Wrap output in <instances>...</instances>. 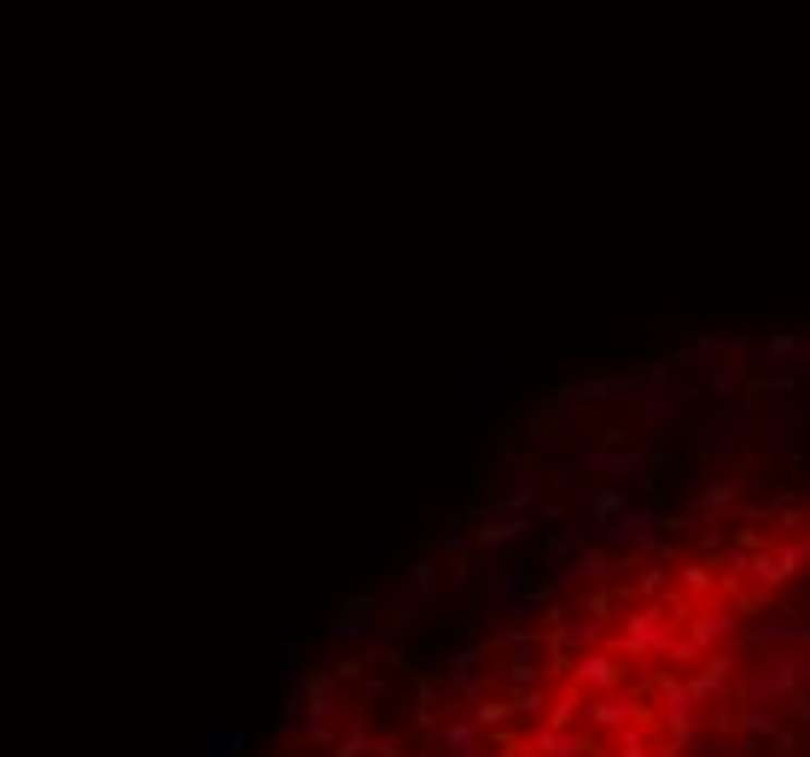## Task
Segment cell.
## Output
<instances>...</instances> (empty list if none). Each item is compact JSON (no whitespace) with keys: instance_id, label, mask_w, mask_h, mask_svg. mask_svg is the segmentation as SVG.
<instances>
[{"instance_id":"obj_1","label":"cell","mask_w":810,"mask_h":757,"mask_svg":"<svg viewBox=\"0 0 810 757\" xmlns=\"http://www.w3.org/2000/svg\"><path fill=\"white\" fill-rule=\"evenodd\" d=\"M531 560L525 553H501L479 571V577L467 583V612H496V618H513V624H525V595H531Z\"/></svg>"},{"instance_id":"obj_2","label":"cell","mask_w":810,"mask_h":757,"mask_svg":"<svg viewBox=\"0 0 810 757\" xmlns=\"http://www.w3.org/2000/svg\"><path fill=\"white\" fill-rule=\"evenodd\" d=\"M799 687H810V652H782V659H764L740 676L735 699L740 705H775V699H793Z\"/></svg>"},{"instance_id":"obj_3","label":"cell","mask_w":810,"mask_h":757,"mask_svg":"<svg viewBox=\"0 0 810 757\" xmlns=\"http://www.w3.org/2000/svg\"><path fill=\"white\" fill-rule=\"evenodd\" d=\"M379 595H367V588H350L339 600V612L327 618V642L333 647H350V652H367L379 642Z\"/></svg>"},{"instance_id":"obj_4","label":"cell","mask_w":810,"mask_h":757,"mask_svg":"<svg viewBox=\"0 0 810 757\" xmlns=\"http://www.w3.org/2000/svg\"><path fill=\"white\" fill-rule=\"evenodd\" d=\"M660 536H665V518L660 513H653V508H630L624 518H613V525H601L595 542L606 553H636V560H648V553L660 548Z\"/></svg>"},{"instance_id":"obj_5","label":"cell","mask_w":810,"mask_h":757,"mask_svg":"<svg viewBox=\"0 0 810 757\" xmlns=\"http://www.w3.org/2000/svg\"><path fill=\"white\" fill-rule=\"evenodd\" d=\"M670 612L660 600H648V606H636V618H624V630H618V652L624 659H660V647L670 642Z\"/></svg>"},{"instance_id":"obj_6","label":"cell","mask_w":810,"mask_h":757,"mask_svg":"<svg viewBox=\"0 0 810 757\" xmlns=\"http://www.w3.org/2000/svg\"><path fill=\"white\" fill-rule=\"evenodd\" d=\"M752 426L740 414H729V419H717V426H705L694 443H688V454H682V466H717V461H740V454L752 449V437H747Z\"/></svg>"},{"instance_id":"obj_7","label":"cell","mask_w":810,"mask_h":757,"mask_svg":"<svg viewBox=\"0 0 810 757\" xmlns=\"http://www.w3.org/2000/svg\"><path fill=\"white\" fill-rule=\"evenodd\" d=\"M688 642H694L700 652H740V647H752V624H740V618L729 612H694L688 618Z\"/></svg>"},{"instance_id":"obj_8","label":"cell","mask_w":810,"mask_h":757,"mask_svg":"<svg viewBox=\"0 0 810 757\" xmlns=\"http://www.w3.org/2000/svg\"><path fill=\"white\" fill-rule=\"evenodd\" d=\"M752 647H782V652H810V618L799 606H782V612H770L764 624L752 630Z\"/></svg>"},{"instance_id":"obj_9","label":"cell","mask_w":810,"mask_h":757,"mask_svg":"<svg viewBox=\"0 0 810 757\" xmlns=\"http://www.w3.org/2000/svg\"><path fill=\"white\" fill-rule=\"evenodd\" d=\"M566 682H578L583 694H618V687H624V670H618V659H613V652L589 647V652H578V659H571Z\"/></svg>"},{"instance_id":"obj_10","label":"cell","mask_w":810,"mask_h":757,"mask_svg":"<svg viewBox=\"0 0 810 757\" xmlns=\"http://www.w3.org/2000/svg\"><path fill=\"white\" fill-rule=\"evenodd\" d=\"M303 717L310 722H333L344 717V699H339V676L333 670H303Z\"/></svg>"},{"instance_id":"obj_11","label":"cell","mask_w":810,"mask_h":757,"mask_svg":"<svg viewBox=\"0 0 810 757\" xmlns=\"http://www.w3.org/2000/svg\"><path fill=\"white\" fill-rule=\"evenodd\" d=\"M805 565H810V536H799V542H782V548H770V553H758V583H764V588H782V583L799 577Z\"/></svg>"},{"instance_id":"obj_12","label":"cell","mask_w":810,"mask_h":757,"mask_svg":"<svg viewBox=\"0 0 810 757\" xmlns=\"http://www.w3.org/2000/svg\"><path fill=\"white\" fill-rule=\"evenodd\" d=\"M525 536H543L536 513H484L479 518V548H508V542H525Z\"/></svg>"},{"instance_id":"obj_13","label":"cell","mask_w":810,"mask_h":757,"mask_svg":"<svg viewBox=\"0 0 810 757\" xmlns=\"http://www.w3.org/2000/svg\"><path fill=\"white\" fill-rule=\"evenodd\" d=\"M491 729H479V722H437L432 729V746L444 752V757H491V740H484Z\"/></svg>"},{"instance_id":"obj_14","label":"cell","mask_w":810,"mask_h":757,"mask_svg":"<svg viewBox=\"0 0 810 757\" xmlns=\"http://www.w3.org/2000/svg\"><path fill=\"white\" fill-rule=\"evenodd\" d=\"M740 484H747V478H717V484H705L688 513H694L700 525H723V518H735V513H740Z\"/></svg>"},{"instance_id":"obj_15","label":"cell","mask_w":810,"mask_h":757,"mask_svg":"<svg viewBox=\"0 0 810 757\" xmlns=\"http://www.w3.org/2000/svg\"><path fill=\"white\" fill-rule=\"evenodd\" d=\"M525 746H531L536 757H589L595 734H589V729H548V722H536Z\"/></svg>"},{"instance_id":"obj_16","label":"cell","mask_w":810,"mask_h":757,"mask_svg":"<svg viewBox=\"0 0 810 757\" xmlns=\"http://www.w3.org/2000/svg\"><path fill=\"white\" fill-rule=\"evenodd\" d=\"M437 595H444V565H437V560H414V565L397 577V600L420 606V612H426Z\"/></svg>"},{"instance_id":"obj_17","label":"cell","mask_w":810,"mask_h":757,"mask_svg":"<svg viewBox=\"0 0 810 757\" xmlns=\"http://www.w3.org/2000/svg\"><path fill=\"white\" fill-rule=\"evenodd\" d=\"M613 571H618L613 553H606L601 542H589L578 560H571V571H560V588H566V595H571V588H601L606 577H613Z\"/></svg>"},{"instance_id":"obj_18","label":"cell","mask_w":810,"mask_h":757,"mask_svg":"<svg viewBox=\"0 0 810 757\" xmlns=\"http://www.w3.org/2000/svg\"><path fill=\"white\" fill-rule=\"evenodd\" d=\"M496 652H501V647L491 642V635H484V642H467V647H449V652H444V687L479 676V664H491Z\"/></svg>"},{"instance_id":"obj_19","label":"cell","mask_w":810,"mask_h":757,"mask_svg":"<svg viewBox=\"0 0 810 757\" xmlns=\"http://www.w3.org/2000/svg\"><path fill=\"white\" fill-rule=\"evenodd\" d=\"M583 466H589V478H636V473H648V461H641L636 449H613V443H595Z\"/></svg>"},{"instance_id":"obj_20","label":"cell","mask_w":810,"mask_h":757,"mask_svg":"<svg viewBox=\"0 0 810 757\" xmlns=\"http://www.w3.org/2000/svg\"><path fill=\"white\" fill-rule=\"evenodd\" d=\"M682 362H700V367H752V350L740 339H717V332H705V339L688 350Z\"/></svg>"},{"instance_id":"obj_21","label":"cell","mask_w":810,"mask_h":757,"mask_svg":"<svg viewBox=\"0 0 810 757\" xmlns=\"http://www.w3.org/2000/svg\"><path fill=\"white\" fill-rule=\"evenodd\" d=\"M805 437H810V402H799V408H782V414H770V443H775V449L799 454V449H805Z\"/></svg>"},{"instance_id":"obj_22","label":"cell","mask_w":810,"mask_h":757,"mask_svg":"<svg viewBox=\"0 0 810 757\" xmlns=\"http://www.w3.org/2000/svg\"><path fill=\"white\" fill-rule=\"evenodd\" d=\"M508 374H519L513 362H484V356H479V362H467V408H479V402L491 396Z\"/></svg>"},{"instance_id":"obj_23","label":"cell","mask_w":810,"mask_h":757,"mask_svg":"<svg viewBox=\"0 0 810 757\" xmlns=\"http://www.w3.org/2000/svg\"><path fill=\"white\" fill-rule=\"evenodd\" d=\"M583 717H589V729H595V734H624V729H630V705H624L618 694H595Z\"/></svg>"},{"instance_id":"obj_24","label":"cell","mask_w":810,"mask_h":757,"mask_svg":"<svg viewBox=\"0 0 810 757\" xmlns=\"http://www.w3.org/2000/svg\"><path fill=\"white\" fill-rule=\"evenodd\" d=\"M636 391V374H601V379H583L571 384V402H583V408H595L606 396H630Z\"/></svg>"},{"instance_id":"obj_25","label":"cell","mask_w":810,"mask_h":757,"mask_svg":"<svg viewBox=\"0 0 810 757\" xmlns=\"http://www.w3.org/2000/svg\"><path fill=\"white\" fill-rule=\"evenodd\" d=\"M472 548H479V530H467L461 518H444V525L426 536V553H449V560H461Z\"/></svg>"},{"instance_id":"obj_26","label":"cell","mask_w":810,"mask_h":757,"mask_svg":"<svg viewBox=\"0 0 810 757\" xmlns=\"http://www.w3.org/2000/svg\"><path fill=\"white\" fill-rule=\"evenodd\" d=\"M188 757H245V734L240 729H205L188 740Z\"/></svg>"},{"instance_id":"obj_27","label":"cell","mask_w":810,"mask_h":757,"mask_svg":"<svg viewBox=\"0 0 810 757\" xmlns=\"http://www.w3.org/2000/svg\"><path fill=\"white\" fill-rule=\"evenodd\" d=\"M613 606H624V595L618 588H571V612L578 618H589V624H606V618H613Z\"/></svg>"},{"instance_id":"obj_28","label":"cell","mask_w":810,"mask_h":757,"mask_svg":"<svg viewBox=\"0 0 810 757\" xmlns=\"http://www.w3.org/2000/svg\"><path fill=\"white\" fill-rule=\"evenodd\" d=\"M688 757H740V734H735V722H729V711H717L712 717V729H705V740Z\"/></svg>"},{"instance_id":"obj_29","label":"cell","mask_w":810,"mask_h":757,"mask_svg":"<svg viewBox=\"0 0 810 757\" xmlns=\"http://www.w3.org/2000/svg\"><path fill=\"white\" fill-rule=\"evenodd\" d=\"M536 508H543V496H536V478H531V473H513V484L501 490V501H496L491 513H536Z\"/></svg>"},{"instance_id":"obj_30","label":"cell","mask_w":810,"mask_h":757,"mask_svg":"<svg viewBox=\"0 0 810 757\" xmlns=\"http://www.w3.org/2000/svg\"><path fill=\"white\" fill-rule=\"evenodd\" d=\"M566 402H571V391H548L543 402H536V408H531V437H536V443H543V437H554V426H560V414H566Z\"/></svg>"},{"instance_id":"obj_31","label":"cell","mask_w":810,"mask_h":757,"mask_svg":"<svg viewBox=\"0 0 810 757\" xmlns=\"http://www.w3.org/2000/svg\"><path fill=\"white\" fill-rule=\"evenodd\" d=\"M589 513H595V525H613V518L630 513V496H624L618 484H595V490H589Z\"/></svg>"},{"instance_id":"obj_32","label":"cell","mask_w":810,"mask_h":757,"mask_svg":"<svg viewBox=\"0 0 810 757\" xmlns=\"http://www.w3.org/2000/svg\"><path fill=\"white\" fill-rule=\"evenodd\" d=\"M578 711H589V705H583V687L566 682L560 694H554V705L543 711V722H548V729H571V722H578Z\"/></svg>"},{"instance_id":"obj_33","label":"cell","mask_w":810,"mask_h":757,"mask_svg":"<svg viewBox=\"0 0 810 757\" xmlns=\"http://www.w3.org/2000/svg\"><path fill=\"white\" fill-rule=\"evenodd\" d=\"M740 577H758V553L752 548H729L717 565V588H735Z\"/></svg>"},{"instance_id":"obj_34","label":"cell","mask_w":810,"mask_h":757,"mask_svg":"<svg viewBox=\"0 0 810 757\" xmlns=\"http://www.w3.org/2000/svg\"><path fill=\"white\" fill-rule=\"evenodd\" d=\"M508 705L519 717H536V711H548L554 694H548V682H536V687H508Z\"/></svg>"},{"instance_id":"obj_35","label":"cell","mask_w":810,"mask_h":757,"mask_svg":"<svg viewBox=\"0 0 810 757\" xmlns=\"http://www.w3.org/2000/svg\"><path fill=\"white\" fill-rule=\"evenodd\" d=\"M467 717L479 722V729H508V722H513L519 711H513V705H508V694H501V699H484V705H472Z\"/></svg>"},{"instance_id":"obj_36","label":"cell","mask_w":810,"mask_h":757,"mask_svg":"<svg viewBox=\"0 0 810 757\" xmlns=\"http://www.w3.org/2000/svg\"><path fill=\"white\" fill-rule=\"evenodd\" d=\"M747 367H712V374H705V391H712V396H740V391H747Z\"/></svg>"},{"instance_id":"obj_37","label":"cell","mask_w":810,"mask_h":757,"mask_svg":"<svg viewBox=\"0 0 810 757\" xmlns=\"http://www.w3.org/2000/svg\"><path fill=\"white\" fill-rule=\"evenodd\" d=\"M543 548L554 553V560H578V553L589 548L583 530H543Z\"/></svg>"},{"instance_id":"obj_38","label":"cell","mask_w":810,"mask_h":757,"mask_svg":"<svg viewBox=\"0 0 810 757\" xmlns=\"http://www.w3.org/2000/svg\"><path fill=\"white\" fill-rule=\"evenodd\" d=\"M740 734L747 740H775L782 729H775V717L764 711V705H740Z\"/></svg>"},{"instance_id":"obj_39","label":"cell","mask_w":810,"mask_h":757,"mask_svg":"<svg viewBox=\"0 0 810 757\" xmlns=\"http://www.w3.org/2000/svg\"><path fill=\"white\" fill-rule=\"evenodd\" d=\"M712 583H717V565H712V560H694V565H682V577H677V588H682L688 600H694V595H705Z\"/></svg>"},{"instance_id":"obj_40","label":"cell","mask_w":810,"mask_h":757,"mask_svg":"<svg viewBox=\"0 0 810 757\" xmlns=\"http://www.w3.org/2000/svg\"><path fill=\"white\" fill-rule=\"evenodd\" d=\"M414 624H420V606H409V600H391V606H385V618H379L385 635H409Z\"/></svg>"},{"instance_id":"obj_41","label":"cell","mask_w":810,"mask_h":757,"mask_svg":"<svg viewBox=\"0 0 810 757\" xmlns=\"http://www.w3.org/2000/svg\"><path fill=\"white\" fill-rule=\"evenodd\" d=\"M613 752L618 757H660V752H653V740H648V729H636V722L624 734H613Z\"/></svg>"},{"instance_id":"obj_42","label":"cell","mask_w":810,"mask_h":757,"mask_svg":"<svg viewBox=\"0 0 810 757\" xmlns=\"http://www.w3.org/2000/svg\"><path fill=\"white\" fill-rule=\"evenodd\" d=\"M444 630H449V642H455V647H467V642H484V635H479V624H472V612H455V618H444Z\"/></svg>"},{"instance_id":"obj_43","label":"cell","mask_w":810,"mask_h":757,"mask_svg":"<svg viewBox=\"0 0 810 757\" xmlns=\"http://www.w3.org/2000/svg\"><path fill=\"white\" fill-rule=\"evenodd\" d=\"M455 699H467V711H472V705H484V699H496V694H491V676H467V682H455Z\"/></svg>"},{"instance_id":"obj_44","label":"cell","mask_w":810,"mask_h":757,"mask_svg":"<svg viewBox=\"0 0 810 757\" xmlns=\"http://www.w3.org/2000/svg\"><path fill=\"white\" fill-rule=\"evenodd\" d=\"M677 454H670V449H660V454H648V478H641V484H665L670 473H677Z\"/></svg>"},{"instance_id":"obj_45","label":"cell","mask_w":810,"mask_h":757,"mask_svg":"<svg viewBox=\"0 0 810 757\" xmlns=\"http://www.w3.org/2000/svg\"><path fill=\"white\" fill-rule=\"evenodd\" d=\"M770 356L793 362V356H799V332H770Z\"/></svg>"},{"instance_id":"obj_46","label":"cell","mask_w":810,"mask_h":757,"mask_svg":"<svg viewBox=\"0 0 810 757\" xmlns=\"http://www.w3.org/2000/svg\"><path fill=\"white\" fill-rule=\"evenodd\" d=\"M665 374H670L665 362H641V367H636V384H641V391H660V384H665Z\"/></svg>"},{"instance_id":"obj_47","label":"cell","mask_w":810,"mask_h":757,"mask_svg":"<svg viewBox=\"0 0 810 757\" xmlns=\"http://www.w3.org/2000/svg\"><path fill=\"white\" fill-rule=\"evenodd\" d=\"M303 740H310V746H327V752H333L344 734H333V722H303Z\"/></svg>"},{"instance_id":"obj_48","label":"cell","mask_w":810,"mask_h":757,"mask_svg":"<svg viewBox=\"0 0 810 757\" xmlns=\"http://www.w3.org/2000/svg\"><path fill=\"white\" fill-rule=\"evenodd\" d=\"M560 518H566V501H560V496H543V508H536V525H543V530H554Z\"/></svg>"},{"instance_id":"obj_49","label":"cell","mask_w":810,"mask_h":757,"mask_svg":"<svg viewBox=\"0 0 810 757\" xmlns=\"http://www.w3.org/2000/svg\"><path fill=\"white\" fill-rule=\"evenodd\" d=\"M333 757H374V740H362V734H344L339 746H333Z\"/></svg>"},{"instance_id":"obj_50","label":"cell","mask_w":810,"mask_h":757,"mask_svg":"<svg viewBox=\"0 0 810 757\" xmlns=\"http://www.w3.org/2000/svg\"><path fill=\"white\" fill-rule=\"evenodd\" d=\"M782 705L793 711V722H799V729L810 734V687H799V694H793V699H782Z\"/></svg>"},{"instance_id":"obj_51","label":"cell","mask_w":810,"mask_h":757,"mask_svg":"<svg viewBox=\"0 0 810 757\" xmlns=\"http://www.w3.org/2000/svg\"><path fill=\"white\" fill-rule=\"evenodd\" d=\"M298 652H303V642H298V630L286 624V635H280V664H298Z\"/></svg>"},{"instance_id":"obj_52","label":"cell","mask_w":810,"mask_h":757,"mask_svg":"<svg viewBox=\"0 0 810 757\" xmlns=\"http://www.w3.org/2000/svg\"><path fill=\"white\" fill-rule=\"evenodd\" d=\"M402 757H444L437 746H414V752H402Z\"/></svg>"},{"instance_id":"obj_53","label":"cell","mask_w":810,"mask_h":757,"mask_svg":"<svg viewBox=\"0 0 810 757\" xmlns=\"http://www.w3.org/2000/svg\"><path fill=\"white\" fill-rule=\"evenodd\" d=\"M589 757H618V752H606V746H601V740H595V746H589Z\"/></svg>"},{"instance_id":"obj_54","label":"cell","mask_w":810,"mask_h":757,"mask_svg":"<svg viewBox=\"0 0 810 757\" xmlns=\"http://www.w3.org/2000/svg\"><path fill=\"white\" fill-rule=\"evenodd\" d=\"M513 757H536V752H531V746H525V752H513Z\"/></svg>"},{"instance_id":"obj_55","label":"cell","mask_w":810,"mask_h":757,"mask_svg":"<svg viewBox=\"0 0 810 757\" xmlns=\"http://www.w3.org/2000/svg\"><path fill=\"white\" fill-rule=\"evenodd\" d=\"M280 757H298V752H280Z\"/></svg>"}]
</instances>
